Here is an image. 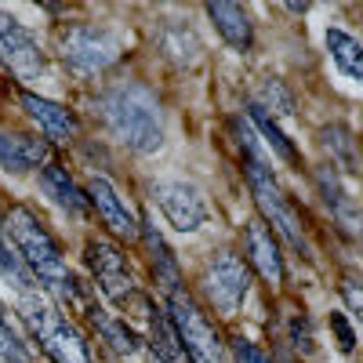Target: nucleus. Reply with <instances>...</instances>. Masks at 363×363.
Wrapping results in <instances>:
<instances>
[{"instance_id":"nucleus-1","label":"nucleus","mask_w":363,"mask_h":363,"mask_svg":"<svg viewBox=\"0 0 363 363\" xmlns=\"http://www.w3.org/2000/svg\"><path fill=\"white\" fill-rule=\"evenodd\" d=\"M4 225H8V236H11L15 251L26 258L29 269H33V277L44 284V291L55 294L58 301H77L80 298V287L73 280V272L66 269L62 255H58V244L51 240V233L37 222L33 211L11 207Z\"/></svg>"},{"instance_id":"nucleus-2","label":"nucleus","mask_w":363,"mask_h":363,"mask_svg":"<svg viewBox=\"0 0 363 363\" xmlns=\"http://www.w3.org/2000/svg\"><path fill=\"white\" fill-rule=\"evenodd\" d=\"M102 116L109 131L135 153H157L164 145V113L160 102L149 87L142 84H124L113 87L102 99Z\"/></svg>"},{"instance_id":"nucleus-3","label":"nucleus","mask_w":363,"mask_h":363,"mask_svg":"<svg viewBox=\"0 0 363 363\" xmlns=\"http://www.w3.org/2000/svg\"><path fill=\"white\" fill-rule=\"evenodd\" d=\"M240 138H244V174H247V186H251V193H255V203L262 207V215L269 218V225L277 229L294 251L309 255L301 222H298V215H294V207L287 203L277 174L265 167V160H262V153H258V138L251 135L247 124H240Z\"/></svg>"},{"instance_id":"nucleus-4","label":"nucleus","mask_w":363,"mask_h":363,"mask_svg":"<svg viewBox=\"0 0 363 363\" xmlns=\"http://www.w3.org/2000/svg\"><path fill=\"white\" fill-rule=\"evenodd\" d=\"M18 313L51 363H91V349L84 335L55 309V301L44 291L18 294Z\"/></svg>"},{"instance_id":"nucleus-5","label":"nucleus","mask_w":363,"mask_h":363,"mask_svg":"<svg viewBox=\"0 0 363 363\" xmlns=\"http://www.w3.org/2000/svg\"><path fill=\"white\" fill-rule=\"evenodd\" d=\"M58 55H62V62L77 77H95L120 58V40H116V33H109L102 26L77 22L58 33Z\"/></svg>"},{"instance_id":"nucleus-6","label":"nucleus","mask_w":363,"mask_h":363,"mask_svg":"<svg viewBox=\"0 0 363 363\" xmlns=\"http://www.w3.org/2000/svg\"><path fill=\"white\" fill-rule=\"evenodd\" d=\"M167 316L182 338V349L193 363H225V349L218 342V330L207 323V316L200 313V306L186 294V287L167 294Z\"/></svg>"},{"instance_id":"nucleus-7","label":"nucleus","mask_w":363,"mask_h":363,"mask_svg":"<svg viewBox=\"0 0 363 363\" xmlns=\"http://www.w3.org/2000/svg\"><path fill=\"white\" fill-rule=\"evenodd\" d=\"M0 66L15 80H37L44 73V51L37 37L11 15H0Z\"/></svg>"},{"instance_id":"nucleus-8","label":"nucleus","mask_w":363,"mask_h":363,"mask_svg":"<svg viewBox=\"0 0 363 363\" xmlns=\"http://www.w3.org/2000/svg\"><path fill=\"white\" fill-rule=\"evenodd\" d=\"M247 291H251V272H247L244 258L233 255V251H222L207 269L211 306H215L218 313H225V316H233L240 306H244Z\"/></svg>"},{"instance_id":"nucleus-9","label":"nucleus","mask_w":363,"mask_h":363,"mask_svg":"<svg viewBox=\"0 0 363 363\" xmlns=\"http://www.w3.org/2000/svg\"><path fill=\"white\" fill-rule=\"evenodd\" d=\"M149 193H153V200L160 203V211L167 215V222L178 229V233H196L207 218L211 211L200 196L196 186H189V182H153L149 186Z\"/></svg>"},{"instance_id":"nucleus-10","label":"nucleus","mask_w":363,"mask_h":363,"mask_svg":"<svg viewBox=\"0 0 363 363\" xmlns=\"http://www.w3.org/2000/svg\"><path fill=\"white\" fill-rule=\"evenodd\" d=\"M84 262L91 269V277H95L99 291L109 298V301H128L135 294V280H131V272H128V262L124 255H120L113 244H106V240H91L87 251H84Z\"/></svg>"},{"instance_id":"nucleus-11","label":"nucleus","mask_w":363,"mask_h":363,"mask_svg":"<svg viewBox=\"0 0 363 363\" xmlns=\"http://www.w3.org/2000/svg\"><path fill=\"white\" fill-rule=\"evenodd\" d=\"M87 200L99 207L102 222H106L116 236L131 240V236H138V233H142V222L131 215V207L124 203V196L116 193V186H113V182H109L106 174H91V182H87Z\"/></svg>"},{"instance_id":"nucleus-12","label":"nucleus","mask_w":363,"mask_h":363,"mask_svg":"<svg viewBox=\"0 0 363 363\" xmlns=\"http://www.w3.org/2000/svg\"><path fill=\"white\" fill-rule=\"evenodd\" d=\"M316 186H320L323 207L330 211V218L342 225V233H349V236H363V211L356 207V200H352L349 189L342 186L338 171L330 167V164H323V167L316 171Z\"/></svg>"},{"instance_id":"nucleus-13","label":"nucleus","mask_w":363,"mask_h":363,"mask_svg":"<svg viewBox=\"0 0 363 363\" xmlns=\"http://www.w3.org/2000/svg\"><path fill=\"white\" fill-rule=\"evenodd\" d=\"M244 247H247V258L251 265L262 272L269 284H280L284 280V258H280V247H277V236L265 222H247L244 229Z\"/></svg>"},{"instance_id":"nucleus-14","label":"nucleus","mask_w":363,"mask_h":363,"mask_svg":"<svg viewBox=\"0 0 363 363\" xmlns=\"http://www.w3.org/2000/svg\"><path fill=\"white\" fill-rule=\"evenodd\" d=\"M22 106H26V113L40 124V131L48 135V138H55V142H69L73 135H77V116H73V109H66V106H58V102H51V99H40V95H22Z\"/></svg>"},{"instance_id":"nucleus-15","label":"nucleus","mask_w":363,"mask_h":363,"mask_svg":"<svg viewBox=\"0 0 363 363\" xmlns=\"http://www.w3.org/2000/svg\"><path fill=\"white\" fill-rule=\"evenodd\" d=\"M207 15L215 22V29L222 33V40L233 48V51H251V40H255V29H251V18L240 4H207Z\"/></svg>"},{"instance_id":"nucleus-16","label":"nucleus","mask_w":363,"mask_h":363,"mask_svg":"<svg viewBox=\"0 0 363 363\" xmlns=\"http://www.w3.org/2000/svg\"><path fill=\"white\" fill-rule=\"evenodd\" d=\"M145 330H149V345H153V352L164 359V363H186V349H182V338L178 330L171 323L167 313H160L153 301L145 306Z\"/></svg>"},{"instance_id":"nucleus-17","label":"nucleus","mask_w":363,"mask_h":363,"mask_svg":"<svg viewBox=\"0 0 363 363\" xmlns=\"http://www.w3.org/2000/svg\"><path fill=\"white\" fill-rule=\"evenodd\" d=\"M44 142L29 138V135H8L0 131V167H8L11 174H26L33 171L40 160H44Z\"/></svg>"},{"instance_id":"nucleus-18","label":"nucleus","mask_w":363,"mask_h":363,"mask_svg":"<svg viewBox=\"0 0 363 363\" xmlns=\"http://www.w3.org/2000/svg\"><path fill=\"white\" fill-rule=\"evenodd\" d=\"M40 186H44V193L51 196V203L62 207L66 215H84V211H87V196L77 189V182L66 174V167L48 164V167L40 171Z\"/></svg>"},{"instance_id":"nucleus-19","label":"nucleus","mask_w":363,"mask_h":363,"mask_svg":"<svg viewBox=\"0 0 363 363\" xmlns=\"http://www.w3.org/2000/svg\"><path fill=\"white\" fill-rule=\"evenodd\" d=\"M142 240H145V247H149V255H153V272H157V280L164 284V291L167 294H174V291H182V277H178V262H174V255H171V247L164 244V236H160V229L153 225V222H142V233H138Z\"/></svg>"},{"instance_id":"nucleus-20","label":"nucleus","mask_w":363,"mask_h":363,"mask_svg":"<svg viewBox=\"0 0 363 363\" xmlns=\"http://www.w3.org/2000/svg\"><path fill=\"white\" fill-rule=\"evenodd\" d=\"M157 44H160V51L171 58V62H178V66H193L196 58H200V40H196V33H193L186 22L167 18V22L160 26Z\"/></svg>"},{"instance_id":"nucleus-21","label":"nucleus","mask_w":363,"mask_h":363,"mask_svg":"<svg viewBox=\"0 0 363 363\" xmlns=\"http://www.w3.org/2000/svg\"><path fill=\"white\" fill-rule=\"evenodd\" d=\"M323 40H327V51H330V58H335V66L349 80H359L363 84V44L356 37H349L345 29H335V26L323 33Z\"/></svg>"},{"instance_id":"nucleus-22","label":"nucleus","mask_w":363,"mask_h":363,"mask_svg":"<svg viewBox=\"0 0 363 363\" xmlns=\"http://www.w3.org/2000/svg\"><path fill=\"white\" fill-rule=\"evenodd\" d=\"M87 320L95 323V330L99 335L116 349V352H124V356H131V352H138V338H135V330L124 323V320H116V316H109L102 306H95V301H87Z\"/></svg>"},{"instance_id":"nucleus-23","label":"nucleus","mask_w":363,"mask_h":363,"mask_svg":"<svg viewBox=\"0 0 363 363\" xmlns=\"http://www.w3.org/2000/svg\"><path fill=\"white\" fill-rule=\"evenodd\" d=\"M0 277H4V280L15 287V294H33V291H40V287H37V277H33V269H29L26 258L8 244L4 225H0Z\"/></svg>"},{"instance_id":"nucleus-24","label":"nucleus","mask_w":363,"mask_h":363,"mask_svg":"<svg viewBox=\"0 0 363 363\" xmlns=\"http://www.w3.org/2000/svg\"><path fill=\"white\" fill-rule=\"evenodd\" d=\"M251 124L258 128V135H262V138H265L272 149H277V157H280V160H287V164H298V149L287 142V135L277 128V120H272V116H269L262 106H251Z\"/></svg>"},{"instance_id":"nucleus-25","label":"nucleus","mask_w":363,"mask_h":363,"mask_svg":"<svg viewBox=\"0 0 363 363\" xmlns=\"http://www.w3.org/2000/svg\"><path fill=\"white\" fill-rule=\"evenodd\" d=\"M255 106H262L272 120L277 116H294V95L287 91V84L284 80H262V87H258V102Z\"/></svg>"},{"instance_id":"nucleus-26","label":"nucleus","mask_w":363,"mask_h":363,"mask_svg":"<svg viewBox=\"0 0 363 363\" xmlns=\"http://www.w3.org/2000/svg\"><path fill=\"white\" fill-rule=\"evenodd\" d=\"M323 145L335 153V160H338L345 171H356V167H359V157L352 153V138H349V131H345L342 124H335V128L323 131Z\"/></svg>"},{"instance_id":"nucleus-27","label":"nucleus","mask_w":363,"mask_h":363,"mask_svg":"<svg viewBox=\"0 0 363 363\" xmlns=\"http://www.w3.org/2000/svg\"><path fill=\"white\" fill-rule=\"evenodd\" d=\"M0 363H29V352H26V345L15 338V330L8 327L4 313H0Z\"/></svg>"},{"instance_id":"nucleus-28","label":"nucleus","mask_w":363,"mask_h":363,"mask_svg":"<svg viewBox=\"0 0 363 363\" xmlns=\"http://www.w3.org/2000/svg\"><path fill=\"white\" fill-rule=\"evenodd\" d=\"M330 330H335V338H338V349H342V352H352V349H356V335L349 330L345 313H330Z\"/></svg>"},{"instance_id":"nucleus-29","label":"nucleus","mask_w":363,"mask_h":363,"mask_svg":"<svg viewBox=\"0 0 363 363\" xmlns=\"http://www.w3.org/2000/svg\"><path fill=\"white\" fill-rule=\"evenodd\" d=\"M233 352H236V363H269L262 349H255L247 338H233Z\"/></svg>"},{"instance_id":"nucleus-30","label":"nucleus","mask_w":363,"mask_h":363,"mask_svg":"<svg viewBox=\"0 0 363 363\" xmlns=\"http://www.w3.org/2000/svg\"><path fill=\"white\" fill-rule=\"evenodd\" d=\"M291 335H294V345H301V352L313 349V342H309V320H306V316L291 320Z\"/></svg>"},{"instance_id":"nucleus-31","label":"nucleus","mask_w":363,"mask_h":363,"mask_svg":"<svg viewBox=\"0 0 363 363\" xmlns=\"http://www.w3.org/2000/svg\"><path fill=\"white\" fill-rule=\"evenodd\" d=\"M342 294H345L349 306L359 313V320H363V287H359V284H352V280H345V284H342Z\"/></svg>"}]
</instances>
